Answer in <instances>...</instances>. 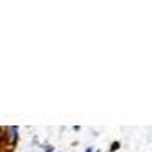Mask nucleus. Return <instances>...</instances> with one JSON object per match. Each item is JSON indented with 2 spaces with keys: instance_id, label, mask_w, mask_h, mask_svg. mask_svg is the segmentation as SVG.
Segmentation results:
<instances>
[{
  "instance_id": "1",
  "label": "nucleus",
  "mask_w": 152,
  "mask_h": 152,
  "mask_svg": "<svg viewBox=\"0 0 152 152\" xmlns=\"http://www.w3.org/2000/svg\"><path fill=\"white\" fill-rule=\"evenodd\" d=\"M2 131H4V143L14 147V145L18 143V140H20V129H18L16 126H7V127H4Z\"/></svg>"
},
{
  "instance_id": "4",
  "label": "nucleus",
  "mask_w": 152,
  "mask_h": 152,
  "mask_svg": "<svg viewBox=\"0 0 152 152\" xmlns=\"http://www.w3.org/2000/svg\"><path fill=\"white\" fill-rule=\"evenodd\" d=\"M4 145V131H2V127H0V147Z\"/></svg>"
},
{
  "instance_id": "5",
  "label": "nucleus",
  "mask_w": 152,
  "mask_h": 152,
  "mask_svg": "<svg viewBox=\"0 0 152 152\" xmlns=\"http://www.w3.org/2000/svg\"><path fill=\"white\" fill-rule=\"evenodd\" d=\"M85 152H94V147H88V149H85Z\"/></svg>"
},
{
  "instance_id": "2",
  "label": "nucleus",
  "mask_w": 152,
  "mask_h": 152,
  "mask_svg": "<svg viewBox=\"0 0 152 152\" xmlns=\"http://www.w3.org/2000/svg\"><path fill=\"white\" fill-rule=\"evenodd\" d=\"M120 149V142H112V145H110V152H117Z\"/></svg>"
},
{
  "instance_id": "6",
  "label": "nucleus",
  "mask_w": 152,
  "mask_h": 152,
  "mask_svg": "<svg viewBox=\"0 0 152 152\" xmlns=\"http://www.w3.org/2000/svg\"><path fill=\"white\" fill-rule=\"evenodd\" d=\"M94 152H101V151H94Z\"/></svg>"
},
{
  "instance_id": "3",
  "label": "nucleus",
  "mask_w": 152,
  "mask_h": 152,
  "mask_svg": "<svg viewBox=\"0 0 152 152\" xmlns=\"http://www.w3.org/2000/svg\"><path fill=\"white\" fill-rule=\"evenodd\" d=\"M44 152H55V147H53V145H46Z\"/></svg>"
}]
</instances>
